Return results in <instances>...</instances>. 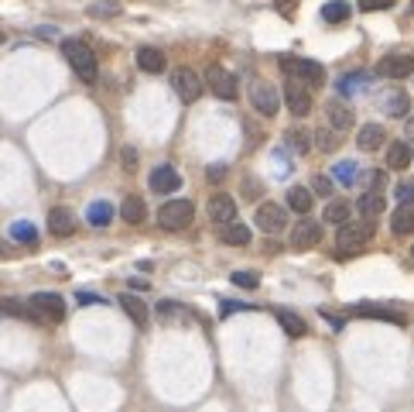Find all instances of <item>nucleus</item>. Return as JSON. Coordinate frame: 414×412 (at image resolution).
<instances>
[{
  "label": "nucleus",
  "instance_id": "obj_18",
  "mask_svg": "<svg viewBox=\"0 0 414 412\" xmlns=\"http://www.w3.org/2000/svg\"><path fill=\"white\" fill-rule=\"evenodd\" d=\"M356 210H360V217H367V220H377V217H380V213L387 210V200L380 196V189H367V193L360 196Z\"/></svg>",
  "mask_w": 414,
  "mask_h": 412
},
{
  "label": "nucleus",
  "instance_id": "obj_39",
  "mask_svg": "<svg viewBox=\"0 0 414 412\" xmlns=\"http://www.w3.org/2000/svg\"><path fill=\"white\" fill-rule=\"evenodd\" d=\"M243 309H254V306H250V302H237V299H226V302L219 306L223 316H233V313H243Z\"/></svg>",
  "mask_w": 414,
  "mask_h": 412
},
{
  "label": "nucleus",
  "instance_id": "obj_10",
  "mask_svg": "<svg viewBox=\"0 0 414 412\" xmlns=\"http://www.w3.org/2000/svg\"><path fill=\"white\" fill-rule=\"evenodd\" d=\"M322 241V220H298L295 230H291V248L298 251H308Z\"/></svg>",
  "mask_w": 414,
  "mask_h": 412
},
{
  "label": "nucleus",
  "instance_id": "obj_26",
  "mask_svg": "<svg viewBox=\"0 0 414 412\" xmlns=\"http://www.w3.org/2000/svg\"><path fill=\"white\" fill-rule=\"evenodd\" d=\"M86 220H89V227H107L110 220H113V206H110L107 200L89 203L86 206Z\"/></svg>",
  "mask_w": 414,
  "mask_h": 412
},
{
  "label": "nucleus",
  "instance_id": "obj_36",
  "mask_svg": "<svg viewBox=\"0 0 414 412\" xmlns=\"http://www.w3.org/2000/svg\"><path fill=\"white\" fill-rule=\"evenodd\" d=\"M86 14L89 18H113V14H120V4H89Z\"/></svg>",
  "mask_w": 414,
  "mask_h": 412
},
{
  "label": "nucleus",
  "instance_id": "obj_12",
  "mask_svg": "<svg viewBox=\"0 0 414 412\" xmlns=\"http://www.w3.org/2000/svg\"><path fill=\"white\" fill-rule=\"evenodd\" d=\"M254 220H257V230H264V234H281L288 213L278 203H264V206H257V217Z\"/></svg>",
  "mask_w": 414,
  "mask_h": 412
},
{
  "label": "nucleus",
  "instance_id": "obj_46",
  "mask_svg": "<svg viewBox=\"0 0 414 412\" xmlns=\"http://www.w3.org/2000/svg\"><path fill=\"white\" fill-rule=\"evenodd\" d=\"M209 179H213V183H223V179H226V165H223V161L209 165Z\"/></svg>",
  "mask_w": 414,
  "mask_h": 412
},
{
  "label": "nucleus",
  "instance_id": "obj_20",
  "mask_svg": "<svg viewBox=\"0 0 414 412\" xmlns=\"http://www.w3.org/2000/svg\"><path fill=\"white\" fill-rule=\"evenodd\" d=\"M312 200H315V193H312L308 185H291V189H288V206H291L295 213H302V217L312 213Z\"/></svg>",
  "mask_w": 414,
  "mask_h": 412
},
{
  "label": "nucleus",
  "instance_id": "obj_40",
  "mask_svg": "<svg viewBox=\"0 0 414 412\" xmlns=\"http://www.w3.org/2000/svg\"><path fill=\"white\" fill-rule=\"evenodd\" d=\"M312 189H315V196H332L336 189H332V179H326V176H315L312 179Z\"/></svg>",
  "mask_w": 414,
  "mask_h": 412
},
{
  "label": "nucleus",
  "instance_id": "obj_41",
  "mask_svg": "<svg viewBox=\"0 0 414 412\" xmlns=\"http://www.w3.org/2000/svg\"><path fill=\"white\" fill-rule=\"evenodd\" d=\"M233 282H237L240 289H257V282H261V278H257L254 272H237L233 275Z\"/></svg>",
  "mask_w": 414,
  "mask_h": 412
},
{
  "label": "nucleus",
  "instance_id": "obj_47",
  "mask_svg": "<svg viewBox=\"0 0 414 412\" xmlns=\"http://www.w3.org/2000/svg\"><path fill=\"white\" fill-rule=\"evenodd\" d=\"M404 131H408V137H414V117L408 120V127H404Z\"/></svg>",
  "mask_w": 414,
  "mask_h": 412
},
{
  "label": "nucleus",
  "instance_id": "obj_16",
  "mask_svg": "<svg viewBox=\"0 0 414 412\" xmlns=\"http://www.w3.org/2000/svg\"><path fill=\"white\" fill-rule=\"evenodd\" d=\"M48 230H52L55 237H69V234L76 230V217L69 213L66 206H55V210H48Z\"/></svg>",
  "mask_w": 414,
  "mask_h": 412
},
{
  "label": "nucleus",
  "instance_id": "obj_50",
  "mask_svg": "<svg viewBox=\"0 0 414 412\" xmlns=\"http://www.w3.org/2000/svg\"><path fill=\"white\" fill-rule=\"evenodd\" d=\"M0 42H4V35H0Z\"/></svg>",
  "mask_w": 414,
  "mask_h": 412
},
{
  "label": "nucleus",
  "instance_id": "obj_27",
  "mask_svg": "<svg viewBox=\"0 0 414 412\" xmlns=\"http://www.w3.org/2000/svg\"><path fill=\"white\" fill-rule=\"evenodd\" d=\"M387 165L397 168V172L408 168V165H411V144H408V141H394L391 148H387Z\"/></svg>",
  "mask_w": 414,
  "mask_h": 412
},
{
  "label": "nucleus",
  "instance_id": "obj_25",
  "mask_svg": "<svg viewBox=\"0 0 414 412\" xmlns=\"http://www.w3.org/2000/svg\"><path fill=\"white\" fill-rule=\"evenodd\" d=\"M380 110L391 117H404L408 114V96H404V90H387L384 96H380Z\"/></svg>",
  "mask_w": 414,
  "mask_h": 412
},
{
  "label": "nucleus",
  "instance_id": "obj_7",
  "mask_svg": "<svg viewBox=\"0 0 414 412\" xmlns=\"http://www.w3.org/2000/svg\"><path fill=\"white\" fill-rule=\"evenodd\" d=\"M172 90L178 93V100L182 103H196L199 93H202V76H199L196 69H175L172 72Z\"/></svg>",
  "mask_w": 414,
  "mask_h": 412
},
{
  "label": "nucleus",
  "instance_id": "obj_13",
  "mask_svg": "<svg viewBox=\"0 0 414 412\" xmlns=\"http://www.w3.org/2000/svg\"><path fill=\"white\" fill-rule=\"evenodd\" d=\"M377 72L384 79H408L414 76V55H387V59H380Z\"/></svg>",
  "mask_w": 414,
  "mask_h": 412
},
{
  "label": "nucleus",
  "instance_id": "obj_4",
  "mask_svg": "<svg viewBox=\"0 0 414 412\" xmlns=\"http://www.w3.org/2000/svg\"><path fill=\"white\" fill-rule=\"evenodd\" d=\"M196 220V206L189 200H168V203L158 210V224L161 230H185Z\"/></svg>",
  "mask_w": 414,
  "mask_h": 412
},
{
  "label": "nucleus",
  "instance_id": "obj_24",
  "mask_svg": "<svg viewBox=\"0 0 414 412\" xmlns=\"http://www.w3.org/2000/svg\"><path fill=\"white\" fill-rule=\"evenodd\" d=\"M120 309L134 320V326H141V330L148 326V302H141L137 296H120Z\"/></svg>",
  "mask_w": 414,
  "mask_h": 412
},
{
  "label": "nucleus",
  "instance_id": "obj_34",
  "mask_svg": "<svg viewBox=\"0 0 414 412\" xmlns=\"http://www.w3.org/2000/svg\"><path fill=\"white\" fill-rule=\"evenodd\" d=\"M11 237L21 241V244H38V227L28 224V220H18V224H11Z\"/></svg>",
  "mask_w": 414,
  "mask_h": 412
},
{
  "label": "nucleus",
  "instance_id": "obj_33",
  "mask_svg": "<svg viewBox=\"0 0 414 412\" xmlns=\"http://www.w3.org/2000/svg\"><path fill=\"white\" fill-rule=\"evenodd\" d=\"M0 309L11 313V316H21V320H38L35 309H31V302H21V299H0Z\"/></svg>",
  "mask_w": 414,
  "mask_h": 412
},
{
  "label": "nucleus",
  "instance_id": "obj_49",
  "mask_svg": "<svg viewBox=\"0 0 414 412\" xmlns=\"http://www.w3.org/2000/svg\"><path fill=\"white\" fill-rule=\"evenodd\" d=\"M411 258H414V248H411Z\"/></svg>",
  "mask_w": 414,
  "mask_h": 412
},
{
  "label": "nucleus",
  "instance_id": "obj_43",
  "mask_svg": "<svg viewBox=\"0 0 414 412\" xmlns=\"http://www.w3.org/2000/svg\"><path fill=\"white\" fill-rule=\"evenodd\" d=\"M401 203H414V183H404V185H397V193H394Z\"/></svg>",
  "mask_w": 414,
  "mask_h": 412
},
{
  "label": "nucleus",
  "instance_id": "obj_29",
  "mask_svg": "<svg viewBox=\"0 0 414 412\" xmlns=\"http://www.w3.org/2000/svg\"><path fill=\"white\" fill-rule=\"evenodd\" d=\"M219 241L223 244H250V227H243V224H223Z\"/></svg>",
  "mask_w": 414,
  "mask_h": 412
},
{
  "label": "nucleus",
  "instance_id": "obj_17",
  "mask_svg": "<svg viewBox=\"0 0 414 412\" xmlns=\"http://www.w3.org/2000/svg\"><path fill=\"white\" fill-rule=\"evenodd\" d=\"M120 217H124L131 227H137V224L148 220V203H144L141 196H124V200H120Z\"/></svg>",
  "mask_w": 414,
  "mask_h": 412
},
{
  "label": "nucleus",
  "instance_id": "obj_23",
  "mask_svg": "<svg viewBox=\"0 0 414 412\" xmlns=\"http://www.w3.org/2000/svg\"><path fill=\"white\" fill-rule=\"evenodd\" d=\"M274 320L281 323V330L288 333V337H305L308 333V323L298 316V313H291V309H278L274 313Z\"/></svg>",
  "mask_w": 414,
  "mask_h": 412
},
{
  "label": "nucleus",
  "instance_id": "obj_1",
  "mask_svg": "<svg viewBox=\"0 0 414 412\" xmlns=\"http://www.w3.org/2000/svg\"><path fill=\"white\" fill-rule=\"evenodd\" d=\"M62 55H66V62L72 66V72H76L83 83H96L100 66H96V55H93V48H89L86 42L66 38V42H62Z\"/></svg>",
  "mask_w": 414,
  "mask_h": 412
},
{
  "label": "nucleus",
  "instance_id": "obj_44",
  "mask_svg": "<svg viewBox=\"0 0 414 412\" xmlns=\"http://www.w3.org/2000/svg\"><path fill=\"white\" fill-rule=\"evenodd\" d=\"M394 0H360V11H387Z\"/></svg>",
  "mask_w": 414,
  "mask_h": 412
},
{
  "label": "nucleus",
  "instance_id": "obj_35",
  "mask_svg": "<svg viewBox=\"0 0 414 412\" xmlns=\"http://www.w3.org/2000/svg\"><path fill=\"white\" fill-rule=\"evenodd\" d=\"M288 144H291L295 151H312V135L302 131V127H295V131H288Z\"/></svg>",
  "mask_w": 414,
  "mask_h": 412
},
{
  "label": "nucleus",
  "instance_id": "obj_38",
  "mask_svg": "<svg viewBox=\"0 0 414 412\" xmlns=\"http://www.w3.org/2000/svg\"><path fill=\"white\" fill-rule=\"evenodd\" d=\"M336 179L343 185L353 183V179H356V161H339V165H336Z\"/></svg>",
  "mask_w": 414,
  "mask_h": 412
},
{
  "label": "nucleus",
  "instance_id": "obj_31",
  "mask_svg": "<svg viewBox=\"0 0 414 412\" xmlns=\"http://www.w3.org/2000/svg\"><path fill=\"white\" fill-rule=\"evenodd\" d=\"M391 227H394V234H411L414 230V206L411 203H404L397 213H394Z\"/></svg>",
  "mask_w": 414,
  "mask_h": 412
},
{
  "label": "nucleus",
  "instance_id": "obj_2",
  "mask_svg": "<svg viewBox=\"0 0 414 412\" xmlns=\"http://www.w3.org/2000/svg\"><path fill=\"white\" fill-rule=\"evenodd\" d=\"M373 237V220H346V224H339L336 230V258L339 254H356L367 248V241Z\"/></svg>",
  "mask_w": 414,
  "mask_h": 412
},
{
  "label": "nucleus",
  "instance_id": "obj_8",
  "mask_svg": "<svg viewBox=\"0 0 414 412\" xmlns=\"http://www.w3.org/2000/svg\"><path fill=\"white\" fill-rule=\"evenodd\" d=\"M206 86L216 93L219 100H237V93H240L237 76H233V72H226L223 66H209V72H206Z\"/></svg>",
  "mask_w": 414,
  "mask_h": 412
},
{
  "label": "nucleus",
  "instance_id": "obj_22",
  "mask_svg": "<svg viewBox=\"0 0 414 412\" xmlns=\"http://www.w3.org/2000/svg\"><path fill=\"white\" fill-rule=\"evenodd\" d=\"M384 127L380 124H367V127H360V135H356V148L360 151H377L380 144H384Z\"/></svg>",
  "mask_w": 414,
  "mask_h": 412
},
{
  "label": "nucleus",
  "instance_id": "obj_45",
  "mask_svg": "<svg viewBox=\"0 0 414 412\" xmlns=\"http://www.w3.org/2000/svg\"><path fill=\"white\" fill-rule=\"evenodd\" d=\"M120 159H124V168H127V172L137 168V151H134V148H124V151H120Z\"/></svg>",
  "mask_w": 414,
  "mask_h": 412
},
{
  "label": "nucleus",
  "instance_id": "obj_11",
  "mask_svg": "<svg viewBox=\"0 0 414 412\" xmlns=\"http://www.w3.org/2000/svg\"><path fill=\"white\" fill-rule=\"evenodd\" d=\"M206 213H209V220L213 224H233L237 220V200L230 196V193H216L213 200H209V206H206Z\"/></svg>",
  "mask_w": 414,
  "mask_h": 412
},
{
  "label": "nucleus",
  "instance_id": "obj_19",
  "mask_svg": "<svg viewBox=\"0 0 414 412\" xmlns=\"http://www.w3.org/2000/svg\"><path fill=\"white\" fill-rule=\"evenodd\" d=\"M353 316H370V320L397 323V326H404V323H408L404 313H397V309H384V306H353Z\"/></svg>",
  "mask_w": 414,
  "mask_h": 412
},
{
  "label": "nucleus",
  "instance_id": "obj_9",
  "mask_svg": "<svg viewBox=\"0 0 414 412\" xmlns=\"http://www.w3.org/2000/svg\"><path fill=\"white\" fill-rule=\"evenodd\" d=\"M284 103H288V110L295 117L312 114V90L305 83H298V79H288L284 83Z\"/></svg>",
  "mask_w": 414,
  "mask_h": 412
},
{
  "label": "nucleus",
  "instance_id": "obj_42",
  "mask_svg": "<svg viewBox=\"0 0 414 412\" xmlns=\"http://www.w3.org/2000/svg\"><path fill=\"white\" fill-rule=\"evenodd\" d=\"M76 302H79V306H103L107 299L96 296V292H76Z\"/></svg>",
  "mask_w": 414,
  "mask_h": 412
},
{
  "label": "nucleus",
  "instance_id": "obj_28",
  "mask_svg": "<svg viewBox=\"0 0 414 412\" xmlns=\"http://www.w3.org/2000/svg\"><path fill=\"white\" fill-rule=\"evenodd\" d=\"M349 213H353V206L346 203V200H329L326 203V213H322V220H329V224H346L349 220Z\"/></svg>",
  "mask_w": 414,
  "mask_h": 412
},
{
  "label": "nucleus",
  "instance_id": "obj_37",
  "mask_svg": "<svg viewBox=\"0 0 414 412\" xmlns=\"http://www.w3.org/2000/svg\"><path fill=\"white\" fill-rule=\"evenodd\" d=\"M336 141H339V137H336V127H326V131L315 135V144H319L322 151H336Z\"/></svg>",
  "mask_w": 414,
  "mask_h": 412
},
{
  "label": "nucleus",
  "instance_id": "obj_30",
  "mask_svg": "<svg viewBox=\"0 0 414 412\" xmlns=\"http://www.w3.org/2000/svg\"><path fill=\"white\" fill-rule=\"evenodd\" d=\"M370 83V72H349L339 79V96H353V93H360L363 86Z\"/></svg>",
  "mask_w": 414,
  "mask_h": 412
},
{
  "label": "nucleus",
  "instance_id": "obj_32",
  "mask_svg": "<svg viewBox=\"0 0 414 412\" xmlns=\"http://www.w3.org/2000/svg\"><path fill=\"white\" fill-rule=\"evenodd\" d=\"M322 18H326L329 24L349 21V4H346V0H329L326 7H322Z\"/></svg>",
  "mask_w": 414,
  "mask_h": 412
},
{
  "label": "nucleus",
  "instance_id": "obj_14",
  "mask_svg": "<svg viewBox=\"0 0 414 412\" xmlns=\"http://www.w3.org/2000/svg\"><path fill=\"white\" fill-rule=\"evenodd\" d=\"M182 185V176L175 172V165H154L151 168V189L154 193H175Z\"/></svg>",
  "mask_w": 414,
  "mask_h": 412
},
{
  "label": "nucleus",
  "instance_id": "obj_15",
  "mask_svg": "<svg viewBox=\"0 0 414 412\" xmlns=\"http://www.w3.org/2000/svg\"><path fill=\"white\" fill-rule=\"evenodd\" d=\"M326 117H329V127H336V131H349L353 127V110H349L339 96L326 103Z\"/></svg>",
  "mask_w": 414,
  "mask_h": 412
},
{
  "label": "nucleus",
  "instance_id": "obj_3",
  "mask_svg": "<svg viewBox=\"0 0 414 412\" xmlns=\"http://www.w3.org/2000/svg\"><path fill=\"white\" fill-rule=\"evenodd\" d=\"M281 72L288 76V79L305 83L308 90H315V86L326 83V66H322V62H312V59H298V55H284Z\"/></svg>",
  "mask_w": 414,
  "mask_h": 412
},
{
  "label": "nucleus",
  "instance_id": "obj_5",
  "mask_svg": "<svg viewBox=\"0 0 414 412\" xmlns=\"http://www.w3.org/2000/svg\"><path fill=\"white\" fill-rule=\"evenodd\" d=\"M28 302H31V309H35L38 320H45V323L66 320V299L59 296V292H35Z\"/></svg>",
  "mask_w": 414,
  "mask_h": 412
},
{
  "label": "nucleus",
  "instance_id": "obj_21",
  "mask_svg": "<svg viewBox=\"0 0 414 412\" xmlns=\"http://www.w3.org/2000/svg\"><path fill=\"white\" fill-rule=\"evenodd\" d=\"M165 66H168V62H165V55H161V52H158V48H137V69H141V72H165Z\"/></svg>",
  "mask_w": 414,
  "mask_h": 412
},
{
  "label": "nucleus",
  "instance_id": "obj_6",
  "mask_svg": "<svg viewBox=\"0 0 414 412\" xmlns=\"http://www.w3.org/2000/svg\"><path fill=\"white\" fill-rule=\"evenodd\" d=\"M250 107L261 117H274L281 110V96H278V90L267 79H254L250 83Z\"/></svg>",
  "mask_w": 414,
  "mask_h": 412
},
{
  "label": "nucleus",
  "instance_id": "obj_48",
  "mask_svg": "<svg viewBox=\"0 0 414 412\" xmlns=\"http://www.w3.org/2000/svg\"><path fill=\"white\" fill-rule=\"evenodd\" d=\"M7 254H11V251H7V248H4V244H0V258H7Z\"/></svg>",
  "mask_w": 414,
  "mask_h": 412
}]
</instances>
